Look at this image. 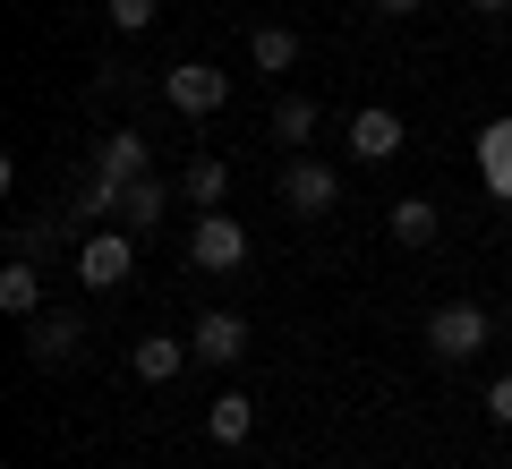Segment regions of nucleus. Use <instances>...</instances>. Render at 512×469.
Returning a JSON list of instances; mask_svg holds the SVG:
<instances>
[{
	"label": "nucleus",
	"mask_w": 512,
	"mask_h": 469,
	"mask_svg": "<svg viewBox=\"0 0 512 469\" xmlns=\"http://www.w3.org/2000/svg\"><path fill=\"white\" fill-rule=\"evenodd\" d=\"M495 342V316L487 307H470V299H444L436 316H427V350H436L444 367H461V359H478V350Z\"/></svg>",
	"instance_id": "obj_1"
},
{
	"label": "nucleus",
	"mask_w": 512,
	"mask_h": 469,
	"mask_svg": "<svg viewBox=\"0 0 512 469\" xmlns=\"http://www.w3.org/2000/svg\"><path fill=\"white\" fill-rule=\"evenodd\" d=\"M163 103L188 111V120H205V111L231 103V69H205V60H180V69H163Z\"/></svg>",
	"instance_id": "obj_2"
},
{
	"label": "nucleus",
	"mask_w": 512,
	"mask_h": 469,
	"mask_svg": "<svg viewBox=\"0 0 512 469\" xmlns=\"http://www.w3.org/2000/svg\"><path fill=\"white\" fill-rule=\"evenodd\" d=\"M188 265L197 273H239L248 265V231H239L231 214H205L197 231H188Z\"/></svg>",
	"instance_id": "obj_3"
},
{
	"label": "nucleus",
	"mask_w": 512,
	"mask_h": 469,
	"mask_svg": "<svg viewBox=\"0 0 512 469\" xmlns=\"http://www.w3.org/2000/svg\"><path fill=\"white\" fill-rule=\"evenodd\" d=\"M128 273H137L128 231H94L86 248H77V282H86V290H128Z\"/></svg>",
	"instance_id": "obj_4"
},
{
	"label": "nucleus",
	"mask_w": 512,
	"mask_h": 469,
	"mask_svg": "<svg viewBox=\"0 0 512 469\" xmlns=\"http://www.w3.org/2000/svg\"><path fill=\"white\" fill-rule=\"evenodd\" d=\"M188 350H197L205 367H239V359H248V316H231V307H205L197 325H188Z\"/></svg>",
	"instance_id": "obj_5"
},
{
	"label": "nucleus",
	"mask_w": 512,
	"mask_h": 469,
	"mask_svg": "<svg viewBox=\"0 0 512 469\" xmlns=\"http://www.w3.org/2000/svg\"><path fill=\"white\" fill-rule=\"evenodd\" d=\"M282 205H291V214H333V205H342V171L333 163H308V154H299L291 171H282Z\"/></svg>",
	"instance_id": "obj_6"
},
{
	"label": "nucleus",
	"mask_w": 512,
	"mask_h": 469,
	"mask_svg": "<svg viewBox=\"0 0 512 469\" xmlns=\"http://www.w3.org/2000/svg\"><path fill=\"white\" fill-rule=\"evenodd\" d=\"M77 342H86V316H77V307H52V316H26V359H35V367H60Z\"/></svg>",
	"instance_id": "obj_7"
},
{
	"label": "nucleus",
	"mask_w": 512,
	"mask_h": 469,
	"mask_svg": "<svg viewBox=\"0 0 512 469\" xmlns=\"http://www.w3.org/2000/svg\"><path fill=\"white\" fill-rule=\"evenodd\" d=\"M402 145H410V128L393 120V111H384V103L350 111V154H359V163H393V154H402Z\"/></svg>",
	"instance_id": "obj_8"
},
{
	"label": "nucleus",
	"mask_w": 512,
	"mask_h": 469,
	"mask_svg": "<svg viewBox=\"0 0 512 469\" xmlns=\"http://www.w3.org/2000/svg\"><path fill=\"white\" fill-rule=\"evenodd\" d=\"M188 359H197V350H188L180 333H146V342L128 350V367H137V376H146V384H171V376H180Z\"/></svg>",
	"instance_id": "obj_9"
},
{
	"label": "nucleus",
	"mask_w": 512,
	"mask_h": 469,
	"mask_svg": "<svg viewBox=\"0 0 512 469\" xmlns=\"http://www.w3.org/2000/svg\"><path fill=\"white\" fill-rule=\"evenodd\" d=\"M0 307H9V316H43V273H35V256H9V265H0Z\"/></svg>",
	"instance_id": "obj_10"
},
{
	"label": "nucleus",
	"mask_w": 512,
	"mask_h": 469,
	"mask_svg": "<svg viewBox=\"0 0 512 469\" xmlns=\"http://www.w3.org/2000/svg\"><path fill=\"white\" fill-rule=\"evenodd\" d=\"M205 427H214V444H248L256 435V401L248 393H214L205 401Z\"/></svg>",
	"instance_id": "obj_11"
},
{
	"label": "nucleus",
	"mask_w": 512,
	"mask_h": 469,
	"mask_svg": "<svg viewBox=\"0 0 512 469\" xmlns=\"http://www.w3.org/2000/svg\"><path fill=\"white\" fill-rule=\"evenodd\" d=\"M94 171H103V180H146V137H128V128H120V137H103V145H94Z\"/></svg>",
	"instance_id": "obj_12"
},
{
	"label": "nucleus",
	"mask_w": 512,
	"mask_h": 469,
	"mask_svg": "<svg viewBox=\"0 0 512 469\" xmlns=\"http://www.w3.org/2000/svg\"><path fill=\"white\" fill-rule=\"evenodd\" d=\"M163 205H171V188L154 180V171L120 188V222H128V231H154V222H163Z\"/></svg>",
	"instance_id": "obj_13"
},
{
	"label": "nucleus",
	"mask_w": 512,
	"mask_h": 469,
	"mask_svg": "<svg viewBox=\"0 0 512 469\" xmlns=\"http://www.w3.org/2000/svg\"><path fill=\"white\" fill-rule=\"evenodd\" d=\"M478 171H487V188L512 205V120H495L487 137H478Z\"/></svg>",
	"instance_id": "obj_14"
},
{
	"label": "nucleus",
	"mask_w": 512,
	"mask_h": 469,
	"mask_svg": "<svg viewBox=\"0 0 512 469\" xmlns=\"http://www.w3.org/2000/svg\"><path fill=\"white\" fill-rule=\"evenodd\" d=\"M248 60H256L265 77L299 69V35H291V26H256V35H248Z\"/></svg>",
	"instance_id": "obj_15"
},
{
	"label": "nucleus",
	"mask_w": 512,
	"mask_h": 469,
	"mask_svg": "<svg viewBox=\"0 0 512 469\" xmlns=\"http://www.w3.org/2000/svg\"><path fill=\"white\" fill-rule=\"evenodd\" d=\"M393 239H402V248H427V239H436V205L402 197V205H393Z\"/></svg>",
	"instance_id": "obj_16"
},
{
	"label": "nucleus",
	"mask_w": 512,
	"mask_h": 469,
	"mask_svg": "<svg viewBox=\"0 0 512 469\" xmlns=\"http://www.w3.org/2000/svg\"><path fill=\"white\" fill-rule=\"evenodd\" d=\"M222 188H231V171H222L214 154H197V163H188V180H180V197H188V205H222Z\"/></svg>",
	"instance_id": "obj_17"
},
{
	"label": "nucleus",
	"mask_w": 512,
	"mask_h": 469,
	"mask_svg": "<svg viewBox=\"0 0 512 469\" xmlns=\"http://www.w3.org/2000/svg\"><path fill=\"white\" fill-rule=\"evenodd\" d=\"M308 128H316V103H308V94H282V103H274V137H282V145H299Z\"/></svg>",
	"instance_id": "obj_18"
},
{
	"label": "nucleus",
	"mask_w": 512,
	"mask_h": 469,
	"mask_svg": "<svg viewBox=\"0 0 512 469\" xmlns=\"http://www.w3.org/2000/svg\"><path fill=\"white\" fill-rule=\"evenodd\" d=\"M103 9H111V26H120V35H146L163 0H103Z\"/></svg>",
	"instance_id": "obj_19"
},
{
	"label": "nucleus",
	"mask_w": 512,
	"mask_h": 469,
	"mask_svg": "<svg viewBox=\"0 0 512 469\" xmlns=\"http://www.w3.org/2000/svg\"><path fill=\"white\" fill-rule=\"evenodd\" d=\"M487 418H495V427H512V376L487 384Z\"/></svg>",
	"instance_id": "obj_20"
},
{
	"label": "nucleus",
	"mask_w": 512,
	"mask_h": 469,
	"mask_svg": "<svg viewBox=\"0 0 512 469\" xmlns=\"http://www.w3.org/2000/svg\"><path fill=\"white\" fill-rule=\"evenodd\" d=\"M376 9H393V18H410V9H419V0H376Z\"/></svg>",
	"instance_id": "obj_21"
},
{
	"label": "nucleus",
	"mask_w": 512,
	"mask_h": 469,
	"mask_svg": "<svg viewBox=\"0 0 512 469\" xmlns=\"http://www.w3.org/2000/svg\"><path fill=\"white\" fill-rule=\"evenodd\" d=\"M478 9H512V0H478Z\"/></svg>",
	"instance_id": "obj_22"
}]
</instances>
